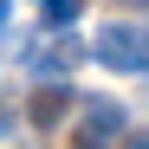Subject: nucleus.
<instances>
[{
	"label": "nucleus",
	"mask_w": 149,
	"mask_h": 149,
	"mask_svg": "<svg viewBox=\"0 0 149 149\" xmlns=\"http://www.w3.org/2000/svg\"><path fill=\"white\" fill-rule=\"evenodd\" d=\"M84 52L104 65V71H149V33L130 26V19H117V26H104Z\"/></svg>",
	"instance_id": "f257e3e1"
},
{
	"label": "nucleus",
	"mask_w": 149,
	"mask_h": 149,
	"mask_svg": "<svg viewBox=\"0 0 149 149\" xmlns=\"http://www.w3.org/2000/svg\"><path fill=\"white\" fill-rule=\"evenodd\" d=\"M110 136H123V104L117 97H91L84 104V143L78 149H104Z\"/></svg>",
	"instance_id": "f03ea898"
},
{
	"label": "nucleus",
	"mask_w": 149,
	"mask_h": 149,
	"mask_svg": "<svg viewBox=\"0 0 149 149\" xmlns=\"http://www.w3.org/2000/svg\"><path fill=\"white\" fill-rule=\"evenodd\" d=\"M65 110H71V84H65V78H45V84L33 91V104H26V117L39 123V130H52Z\"/></svg>",
	"instance_id": "7ed1b4c3"
},
{
	"label": "nucleus",
	"mask_w": 149,
	"mask_h": 149,
	"mask_svg": "<svg viewBox=\"0 0 149 149\" xmlns=\"http://www.w3.org/2000/svg\"><path fill=\"white\" fill-rule=\"evenodd\" d=\"M39 7H45V26H52V33H65L71 19H78V7H84V0H39Z\"/></svg>",
	"instance_id": "20e7f679"
},
{
	"label": "nucleus",
	"mask_w": 149,
	"mask_h": 149,
	"mask_svg": "<svg viewBox=\"0 0 149 149\" xmlns=\"http://www.w3.org/2000/svg\"><path fill=\"white\" fill-rule=\"evenodd\" d=\"M130 149H149V136H130Z\"/></svg>",
	"instance_id": "39448f33"
},
{
	"label": "nucleus",
	"mask_w": 149,
	"mask_h": 149,
	"mask_svg": "<svg viewBox=\"0 0 149 149\" xmlns=\"http://www.w3.org/2000/svg\"><path fill=\"white\" fill-rule=\"evenodd\" d=\"M130 7H143V13H149V0H130Z\"/></svg>",
	"instance_id": "423d86ee"
}]
</instances>
